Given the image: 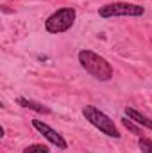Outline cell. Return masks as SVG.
<instances>
[{
	"instance_id": "52a82bcc",
	"label": "cell",
	"mask_w": 152,
	"mask_h": 153,
	"mask_svg": "<svg viewBox=\"0 0 152 153\" xmlns=\"http://www.w3.org/2000/svg\"><path fill=\"white\" fill-rule=\"evenodd\" d=\"M16 103H18L20 107L31 109V111H34V112H38V114H52L50 107H47V105H43V103H39V102H34V100H29V98H25V96H18V98H16Z\"/></svg>"
},
{
	"instance_id": "5b68a950",
	"label": "cell",
	"mask_w": 152,
	"mask_h": 153,
	"mask_svg": "<svg viewBox=\"0 0 152 153\" xmlns=\"http://www.w3.org/2000/svg\"><path fill=\"white\" fill-rule=\"evenodd\" d=\"M32 126L38 130L39 134H41L52 146H56V148H59V150H68L66 139H65L57 130H54L50 125H47L45 121H41V119H32Z\"/></svg>"
},
{
	"instance_id": "7a4b0ae2",
	"label": "cell",
	"mask_w": 152,
	"mask_h": 153,
	"mask_svg": "<svg viewBox=\"0 0 152 153\" xmlns=\"http://www.w3.org/2000/svg\"><path fill=\"white\" fill-rule=\"evenodd\" d=\"M82 116L86 117V121L90 125H93L100 134L108 135V137H113V139H120V132H118V126L114 125V121L102 112L100 109H97L95 105H84L82 107Z\"/></svg>"
},
{
	"instance_id": "ba28073f",
	"label": "cell",
	"mask_w": 152,
	"mask_h": 153,
	"mask_svg": "<svg viewBox=\"0 0 152 153\" xmlns=\"http://www.w3.org/2000/svg\"><path fill=\"white\" fill-rule=\"evenodd\" d=\"M122 125H123L129 132H132L136 137H143V134H145V132H143V126H140L138 123H134V121H132V119H129L127 116H123V117H122Z\"/></svg>"
},
{
	"instance_id": "9c48e42d",
	"label": "cell",
	"mask_w": 152,
	"mask_h": 153,
	"mask_svg": "<svg viewBox=\"0 0 152 153\" xmlns=\"http://www.w3.org/2000/svg\"><path fill=\"white\" fill-rule=\"evenodd\" d=\"M22 153H50V148L47 144H39V143H34V144H29L27 148H23Z\"/></svg>"
},
{
	"instance_id": "8992f818",
	"label": "cell",
	"mask_w": 152,
	"mask_h": 153,
	"mask_svg": "<svg viewBox=\"0 0 152 153\" xmlns=\"http://www.w3.org/2000/svg\"><path fill=\"white\" fill-rule=\"evenodd\" d=\"M123 114L127 116L129 119H132L134 123H138L140 126H143V128H149V130H152V119L149 117V116H145V114H141L140 111H136L134 107H125L123 109Z\"/></svg>"
},
{
	"instance_id": "30bf717a",
	"label": "cell",
	"mask_w": 152,
	"mask_h": 153,
	"mask_svg": "<svg viewBox=\"0 0 152 153\" xmlns=\"http://www.w3.org/2000/svg\"><path fill=\"white\" fill-rule=\"evenodd\" d=\"M138 146H140V152L141 153H152V139L149 137H138Z\"/></svg>"
},
{
	"instance_id": "6da1fadb",
	"label": "cell",
	"mask_w": 152,
	"mask_h": 153,
	"mask_svg": "<svg viewBox=\"0 0 152 153\" xmlns=\"http://www.w3.org/2000/svg\"><path fill=\"white\" fill-rule=\"evenodd\" d=\"M77 59H79L81 68H82L86 73H90L93 78H97V80H100V82H109V80L113 78L114 71H113L111 62H109L106 57H102L100 53L84 48V50H81V52L77 53Z\"/></svg>"
},
{
	"instance_id": "277c9868",
	"label": "cell",
	"mask_w": 152,
	"mask_h": 153,
	"mask_svg": "<svg viewBox=\"0 0 152 153\" xmlns=\"http://www.w3.org/2000/svg\"><path fill=\"white\" fill-rule=\"evenodd\" d=\"M75 18L77 11L74 7H61L45 20V30L48 34H63L74 27Z\"/></svg>"
},
{
	"instance_id": "3957f363",
	"label": "cell",
	"mask_w": 152,
	"mask_h": 153,
	"mask_svg": "<svg viewBox=\"0 0 152 153\" xmlns=\"http://www.w3.org/2000/svg\"><path fill=\"white\" fill-rule=\"evenodd\" d=\"M99 16L102 20H111V18H138L145 14V7L140 4H132V2H109L99 7Z\"/></svg>"
}]
</instances>
